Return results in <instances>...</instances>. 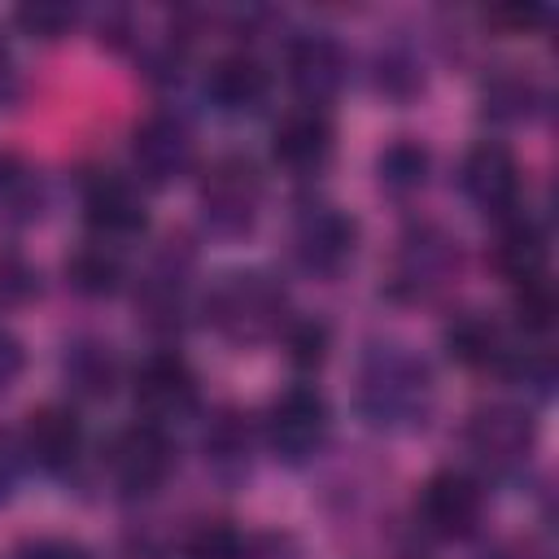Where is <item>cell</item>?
Here are the masks:
<instances>
[{"label": "cell", "mask_w": 559, "mask_h": 559, "mask_svg": "<svg viewBox=\"0 0 559 559\" xmlns=\"http://www.w3.org/2000/svg\"><path fill=\"white\" fill-rule=\"evenodd\" d=\"M432 371L402 345L367 349L358 367V415L380 432L419 428L432 411Z\"/></svg>", "instance_id": "1"}, {"label": "cell", "mask_w": 559, "mask_h": 559, "mask_svg": "<svg viewBox=\"0 0 559 559\" xmlns=\"http://www.w3.org/2000/svg\"><path fill=\"white\" fill-rule=\"evenodd\" d=\"M205 319L214 332L231 345H258L266 336H280L288 314V297L275 275L266 271H227L210 297H205Z\"/></svg>", "instance_id": "2"}, {"label": "cell", "mask_w": 559, "mask_h": 559, "mask_svg": "<svg viewBox=\"0 0 559 559\" xmlns=\"http://www.w3.org/2000/svg\"><path fill=\"white\" fill-rule=\"evenodd\" d=\"M262 214V175L249 157L227 153L201 179V218L214 236H245Z\"/></svg>", "instance_id": "3"}, {"label": "cell", "mask_w": 559, "mask_h": 559, "mask_svg": "<svg viewBox=\"0 0 559 559\" xmlns=\"http://www.w3.org/2000/svg\"><path fill=\"white\" fill-rule=\"evenodd\" d=\"M332 432V411L314 384H293L266 406V445L284 463H310Z\"/></svg>", "instance_id": "4"}, {"label": "cell", "mask_w": 559, "mask_h": 559, "mask_svg": "<svg viewBox=\"0 0 559 559\" xmlns=\"http://www.w3.org/2000/svg\"><path fill=\"white\" fill-rule=\"evenodd\" d=\"M358 249V223L332 205V201H310L293 218V258L310 275H336Z\"/></svg>", "instance_id": "5"}, {"label": "cell", "mask_w": 559, "mask_h": 559, "mask_svg": "<svg viewBox=\"0 0 559 559\" xmlns=\"http://www.w3.org/2000/svg\"><path fill=\"white\" fill-rule=\"evenodd\" d=\"M533 441H537V428H533V415L524 406L498 402V406H485L467 419V450L493 476L520 472L533 454Z\"/></svg>", "instance_id": "6"}, {"label": "cell", "mask_w": 559, "mask_h": 559, "mask_svg": "<svg viewBox=\"0 0 559 559\" xmlns=\"http://www.w3.org/2000/svg\"><path fill=\"white\" fill-rule=\"evenodd\" d=\"M175 472V441L157 424H131L109 445V476L127 498L157 493Z\"/></svg>", "instance_id": "7"}, {"label": "cell", "mask_w": 559, "mask_h": 559, "mask_svg": "<svg viewBox=\"0 0 559 559\" xmlns=\"http://www.w3.org/2000/svg\"><path fill=\"white\" fill-rule=\"evenodd\" d=\"M201 402V389H197V371L188 367L183 354L175 349H157L140 362L135 371V406L144 415V424H179L197 411Z\"/></svg>", "instance_id": "8"}, {"label": "cell", "mask_w": 559, "mask_h": 559, "mask_svg": "<svg viewBox=\"0 0 559 559\" xmlns=\"http://www.w3.org/2000/svg\"><path fill=\"white\" fill-rule=\"evenodd\" d=\"M197 162V140L192 127L179 114H148L131 131V166L144 183H175L192 170Z\"/></svg>", "instance_id": "9"}, {"label": "cell", "mask_w": 559, "mask_h": 559, "mask_svg": "<svg viewBox=\"0 0 559 559\" xmlns=\"http://www.w3.org/2000/svg\"><path fill=\"white\" fill-rule=\"evenodd\" d=\"M459 179H463V192H467V201H472L476 210H485V214H493V218H507V214L520 210L524 175H520V162L511 157L507 144H498V140L472 144L467 157H463Z\"/></svg>", "instance_id": "10"}, {"label": "cell", "mask_w": 559, "mask_h": 559, "mask_svg": "<svg viewBox=\"0 0 559 559\" xmlns=\"http://www.w3.org/2000/svg\"><path fill=\"white\" fill-rule=\"evenodd\" d=\"M419 515L437 537H450V542L472 537L485 515V489L472 472H459V467L432 472L419 493Z\"/></svg>", "instance_id": "11"}, {"label": "cell", "mask_w": 559, "mask_h": 559, "mask_svg": "<svg viewBox=\"0 0 559 559\" xmlns=\"http://www.w3.org/2000/svg\"><path fill=\"white\" fill-rule=\"evenodd\" d=\"M83 218L96 231V240H131L148 227V205L135 188V179L118 175V170H100L83 183Z\"/></svg>", "instance_id": "12"}, {"label": "cell", "mask_w": 559, "mask_h": 559, "mask_svg": "<svg viewBox=\"0 0 559 559\" xmlns=\"http://www.w3.org/2000/svg\"><path fill=\"white\" fill-rule=\"evenodd\" d=\"M83 445H87V432H83V419L70 406L52 402V406L31 411L26 432H22L26 463H35L48 476H61V472H70L83 459Z\"/></svg>", "instance_id": "13"}, {"label": "cell", "mask_w": 559, "mask_h": 559, "mask_svg": "<svg viewBox=\"0 0 559 559\" xmlns=\"http://www.w3.org/2000/svg\"><path fill=\"white\" fill-rule=\"evenodd\" d=\"M332 144H336V131H332V118L314 105H297L288 109L275 131H271V157L293 170V175H314L328 166L332 157Z\"/></svg>", "instance_id": "14"}, {"label": "cell", "mask_w": 559, "mask_h": 559, "mask_svg": "<svg viewBox=\"0 0 559 559\" xmlns=\"http://www.w3.org/2000/svg\"><path fill=\"white\" fill-rule=\"evenodd\" d=\"M454 266H459L454 240L432 231V227H424V231L402 240V253H397V266H393V293L419 301V297L437 293L454 275Z\"/></svg>", "instance_id": "15"}, {"label": "cell", "mask_w": 559, "mask_h": 559, "mask_svg": "<svg viewBox=\"0 0 559 559\" xmlns=\"http://www.w3.org/2000/svg\"><path fill=\"white\" fill-rule=\"evenodd\" d=\"M288 83L301 105L323 109L345 83V52L332 35H301L288 44Z\"/></svg>", "instance_id": "16"}, {"label": "cell", "mask_w": 559, "mask_h": 559, "mask_svg": "<svg viewBox=\"0 0 559 559\" xmlns=\"http://www.w3.org/2000/svg\"><path fill=\"white\" fill-rule=\"evenodd\" d=\"M205 96L227 118H249L271 96V70L253 52H227L205 74Z\"/></svg>", "instance_id": "17"}, {"label": "cell", "mask_w": 559, "mask_h": 559, "mask_svg": "<svg viewBox=\"0 0 559 559\" xmlns=\"http://www.w3.org/2000/svg\"><path fill=\"white\" fill-rule=\"evenodd\" d=\"M445 349L454 362L472 367V371H511L520 345L507 336V328L489 314H459L450 328H445Z\"/></svg>", "instance_id": "18"}, {"label": "cell", "mask_w": 559, "mask_h": 559, "mask_svg": "<svg viewBox=\"0 0 559 559\" xmlns=\"http://www.w3.org/2000/svg\"><path fill=\"white\" fill-rule=\"evenodd\" d=\"M546 231L542 223H533L528 214H507L502 218V231H498V245H493V262L498 271L520 288V284H533V280H546Z\"/></svg>", "instance_id": "19"}, {"label": "cell", "mask_w": 559, "mask_h": 559, "mask_svg": "<svg viewBox=\"0 0 559 559\" xmlns=\"http://www.w3.org/2000/svg\"><path fill=\"white\" fill-rule=\"evenodd\" d=\"M44 210V179L39 170L17 157L0 153V227H26Z\"/></svg>", "instance_id": "20"}, {"label": "cell", "mask_w": 559, "mask_h": 559, "mask_svg": "<svg viewBox=\"0 0 559 559\" xmlns=\"http://www.w3.org/2000/svg\"><path fill=\"white\" fill-rule=\"evenodd\" d=\"M122 253H118V245H109V240H87V245H79L70 258H66V280H70V288L74 293H83V297H109V293H118V284H122Z\"/></svg>", "instance_id": "21"}, {"label": "cell", "mask_w": 559, "mask_h": 559, "mask_svg": "<svg viewBox=\"0 0 559 559\" xmlns=\"http://www.w3.org/2000/svg\"><path fill=\"white\" fill-rule=\"evenodd\" d=\"M205 463L223 476V480H240L249 472V450H253V437H249V424L245 415L236 411H223L210 428H205Z\"/></svg>", "instance_id": "22"}, {"label": "cell", "mask_w": 559, "mask_h": 559, "mask_svg": "<svg viewBox=\"0 0 559 559\" xmlns=\"http://www.w3.org/2000/svg\"><path fill=\"white\" fill-rule=\"evenodd\" d=\"M66 380L79 397H109L118 384V358L100 341H79L66 354Z\"/></svg>", "instance_id": "23"}, {"label": "cell", "mask_w": 559, "mask_h": 559, "mask_svg": "<svg viewBox=\"0 0 559 559\" xmlns=\"http://www.w3.org/2000/svg\"><path fill=\"white\" fill-rule=\"evenodd\" d=\"M428 179V148L415 140H397L380 153V183L389 192H415Z\"/></svg>", "instance_id": "24"}, {"label": "cell", "mask_w": 559, "mask_h": 559, "mask_svg": "<svg viewBox=\"0 0 559 559\" xmlns=\"http://www.w3.org/2000/svg\"><path fill=\"white\" fill-rule=\"evenodd\" d=\"M284 349H288V362L293 367H323L328 362V349H332V332L323 319H288L284 323Z\"/></svg>", "instance_id": "25"}, {"label": "cell", "mask_w": 559, "mask_h": 559, "mask_svg": "<svg viewBox=\"0 0 559 559\" xmlns=\"http://www.w3.org/2000/svg\"><path fill=\"white\" fill-rule=\"evenodd\" d=\"M183 559H249V537H240L231 524H201L188 537Z\"/></svg>", "instance_id": "26"}, {"label": "cell", "mask_w": 559, "mask_h": 559, "mask_svg": "<svg viewBox=\"0 0 559 559\" xmlns=\"http://www.w3.org/2000/svg\"><path fill=\"white\" fill-rule=\"evenodd\" d=\"M74 22H79V13L70 9V4H22L17 9V26L26 31V35H39V39H61V35H70L74 31Z\"/></svg>", "instance_id": "27"}, {"label": "cell", "mask_w": 559, "mask_h": 559, "mask_svg": "<svg viewBox=\"0 0 559 559\" xmlns=\"http://www.w3.org/2000/svg\"><path fill=\"white\" fill-rule=\"evenodd\" d=\"M31 293H35V271L13 249H0V306H17Z\"/></svg>", "instance_id": "28"}, {"label": "cell", "mask_w": 559, "mask_h": 559, "mask_svg": "<svg viewBox=\"0 0 559 559\" xmlns=\"http://www.w3.org/2000/svg\"><path fill=\"white\" fill-rule=\"evenodd\" d=\"M22 463H26L22 441H17L9 428H0V502L13 498V489H17V480H22Z\"/></svg>", "instance_id": "29"}, {"label": "cell", "mask_w": 559, "mask_h": 559, "mask_svg": "<svg viewBox=\"0 0 559 559\" xmlns=\"http://www.w3.org/2000/svg\"><path fill=\"white\" fill-rule=\"evenodd\" d=\"M17 559H92L79 542H66V537H35L17 550Z\"/></svg>", "instance_id": "30"}, {"label": "cell", "mask_w": 559, "mask_h": 559, "mask_svg": "<svg viewBox=\"0 0 559 559\" xmlns=\"http://www.w3.org/2000/svg\"><path fill=\"white\" fill-rule=\"evenodd\" d=\"M26 367V354H22V341L13 332L0 328V389H9Z\"/></svg>", "instance_id": "31"}, {"label": "cell", "mask_w": 559, "mask_h": 559, "mask_svg": "<svg viewBox=\"0 0 559 559\" xmlns=\"http://www.w3.org/2000/svg\"><path fill=\"white\" fill-rule=\"evenodd\" d=\"M498 17L511 22L515 31H528V26H542V22H546V9H537V4H524V9H498Z\"/></svg>", "instance_id": "32"}]
</instances>
